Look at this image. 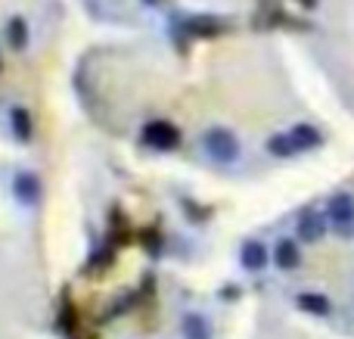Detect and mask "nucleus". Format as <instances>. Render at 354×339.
Instances as JSON below:
<instances>
[{"instance_id":"1","label":"nucleus","mask_w":354,"mask_h":339,"mask_svg":"<svg viewBox=\"0 0 354 339\" xmlns=\"http://www.w3.org/2000/svg\"><path fill=\"white\" fill-rule=\"evenodd\" d=\"M202 147H205V153L212 156L214 162H224V165L236 162L239 153H243V147H239L236 134H233L230 128H208L205 134H202Z\"/></svg>"},{"instance_id":"2","label":"nucleus","mask_w":354,"mask_h":339,"mask_svg":"<svg viewBox=\"0 0 354 339\" xmlns=\"http://www.w3.org/2000/svg\"><path fill=\"white\" fill-rule=\"evenodd\" d=\"M143 143L159 153H168V149L180 147V128L168 118H153V122L143 125Z\"/></svg>"},{"instance_id":"3","label":"nucleus","mask_w":354,"mask_h":339,"mask_svg":"<svg viewBox=\"0 0 354 339\" xmlns=\"http://www.w3.org/2000/svg\"><path fill=\"white\" fill-rule=\"evenodd\" d=\"M330 224L342 237H351L354 230V196L351 193H336L330 199Z\"/></svg>"},{"instance_id":"4","label":"nucleus","mask_w":354,"mask_h":339,"mask_svg":"<svg viewBox=\"0 0 354 339\" xmlns=\"http://www.w3.org/2000/svg\"><path fill=\"white\" fill-rule=\"evenodd\" d=\"M12 196L22 205H37V199H41V178L35 172H19L16 181H12Z\"/></svg>"},{"instance_id":"5","label":"nucleus","mask_w":354,"mask_h":339,"mask_svg":"<svg viewBox=\"0 0 354 339\" xmlns=\"http://www.w3.org/2000/svg\"><path fill=\"white\" fill-rule=\"evenodd\" d=\"M274 259V255H268V246H264L261 240H245L243 249H239V262H243L245 271H261V268H268V262Z\"/></svg>"},{"instance_id":"6","label":"nucleus","mask_w":354,"mask_h":339,"mask_svg":"<svg viewBox=\"0 0 354 339\" xmlns=\"http://www.w3.org/2000/svg\"><path fill=\"white\" fill-rule=\"evenodd\" d=\"M324 230H326L324 215H317L314 209H308V212H301V215H299V237L305 243L320 240V237H324Z\"/></svg>"},{"instance_id":"7","label":"nucleus","mask_w":354,"mask_h":339,"mask_svg":"<svg viewBox=\"0 0 354 339\" xmlns=\"http://www.w3.org/2000/svg\"><path fill=\"white\" fill-rule=\"evenodd\" d=\"M180 333H183V339H212V324H208L205 315L189 311L180 321Z\"/></svg>"},{"instance_id":"8","label":"nucleus","mask_w":354,"mask_h":339,"mask_svg":"<svg viewBox=\"0 0 354 339\" xmlns=\"http://www.w3.org/2000/svg\"><path fill=\"white\" fill-rule=\"evenodd\" d=\"M299 262H301V253H299V243L295 240H280L274 246V265L277 268H283V271H292V268H299Z\"/></svg>"},{"instance_id":"9","label":"nucleus","mask_w":354,"mask_h":339,"mask_svg":"<svg viewBox=\"0 0 354 339\" xmlns=\"http://www.w3.org/2000/svg\"><path fill=\"white\" fill-rule=\"evenodd\" d=\"M289 137H292V143H295V153L314 149V147H320V140H324V134H320L314 125H295V128L289 131Z\"/></svg>"},{"instance_id":"10","label":"nucleus","mask_w":354,"mask_h":339,"mask_svg":"<svg viewBox=\"0 0 354 339\" xmlns=\"http://www.w3.org/2000/svg\"><path fill=\"white\" fill-rule=\"evenodd\" d=\"M187 31H189V37H218L224 31V22L214 16H193L187 22Z\"/></svg>"},{"instance_id":"11","label":"nucleus","mask_w":354,"mask_h":339,"mask_svg":"<svg viewBox=\"0 0 354 339\" xmlns=\"http://www.w3.org/2000/svg\"><path fill=\"white\" fill-rule=\"evenodd\" d=\"M10 125H12V134H16V140H22V143H28L31 134H35V125H31V112L25 109V106H12Z\"/></svg>"},{"instance_id":"12","label":"nucleus","mask_w":354,"mask_h":339,"mask_svg":"<svg viewBox=\"0 0 354 339\" xmlns=\"http://www.w3.org/2000/svg\"><path fill=\"white\" fill-rule=\"evenodd\" d=\"M295 305H299L301 311H308V315H330V299L320 296V293H299V299H295Z\"/></svg>"},{"instance_id":"13","label":"nucleus","mask_w":354,"mask_h":339,"mask_svg":"<svg viewBox=\"0 0 354 339\" xmlns=\"http://www.w3.org/2000/svg\"><path fill=\"white\" fill-rule=\"evenodd\" d=\"M6 41H10L12 50H25L28 47V25H25L22 16H12L10 25H6Z\"/></svg>"},{"instance_id":"14","label":"nucleus","mask_w":354,"mask_h":339,"mask_svg":"<svg viewBox=\"0 0 354 339\" xmlns=\"http://www.w3.org/2000/svg\"><path fill=\"white\" fill-rule=\"evenodd\" d=\"M268 153H274L277 159H289V156H295V143H292V137H289V131L286 134H274L268 140Z\"/></svg>"},{"instance_id":"15","label":"nucleus","mask_w":354,"mask_h":339,"mask_svg":"<svg viewBox=\"0 0 354 339\" xmlns=\"http://www.w3.org/2000/svg\"><path fill=\"white\" fill-rule=\"evenodd\" d=\"M56 327H59V333H75V327H78V318H75V305L66 302L59 311V321H56Z\"/></svg>"},{"instance_id":"16","label":"nucleus","mask_w":354,"mask_h":339,"mask_svg":"<svg viewBox=\"0 0 354 339\" xmlns=\"http://www.w3.org/2000/svg\"><path fill=\"white\" fill-rule=\"evenodd\" d=\"M301 6H305V10H311V6H317V0H299Z\"/></svg>"},{"instance_id":"17","label":"nucleus","mask_w":354,"mask_h":339,"mask_svg":"<svg viewBox=\"0 0 354 339\" xmlns=\"http://www.w3.org/2000/svg\"><path fill=\"white\" fill-rule=\"evenodd\" d=\"M143 3H149V6H156V3H159V0H143Z\"/></svg>"}]
</instances>
